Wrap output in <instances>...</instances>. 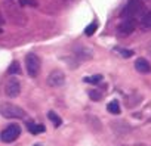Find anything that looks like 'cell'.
I'll return each instance as SVG.
<instances>
[{
    "instance_id": "cell-1",
    "label": "cell",
    "mask_w": 151,
    "mask_h": 146,
    "mask_svg": "<svg viewBox=\"0 0 151 146\" xmlns=\"http://www.w3.org/2000/svg\"><path fill=\"white\" fill-rule=\"evenodd\" d=\"M25 66H27V72L30 77H37L40 72V66H42L40 58L34 53H28L25 56Z\"/></svg>"
},
{
    "instance_id": "cell-2",
    "label": "cell",
    "mask_w": 151,
    "mask_h": 146,
    "mask_svg": "<svg viewBox=\"0 0 151 146\" xmlns=\"http://www.w3.org/2000/svg\"><path fill=\"white\" fill-rule=\"evenodd\" d=\"M19 134H21V127L18 124H11L0 133V140L5 143H11V142H15L19 137Z\"/></svg>"
},
{
    "instance_id": "cell-3",
    "label": "cell",
    "mask_w": 151,
    "mask_h": 146,
    "mask_svg": "<svg viewBox=\"0 0 151 146\" xmlns=\"http://www.w3.org/2000/svg\"><path fill=\"white\" fill-rule=\"evenodd\" d=\"M0 114L5 118H24V115H25L24 109H21L19 106L12 105V103H5L0 106Z\"/></svg>"
},
{
    "instance_id": "cell-4",
    "label": "cell",
    "mask_w": 151,
    "mask_h": 146,
    "mask_svg": "<svg viewBox=\"0 0 151 146\" xmlns=\"http://www.w3.org/2000/svg\"><path fill=\"white\" fill-rule=\"evenodd\" d=\"M142 2L141 0H130V2L123 8V11H122V18H133V16H136L139 12H142Z\"/></svg>"
},
{
    "instance_id": "cell-5",
    "label": "cell",
    "mask_w": 151,
    "mask_h": 146,
    "mask_svg": "<svg viewBox=\"0 0 151 146\" xmlns=\"http://www.w3.org/2000/svg\"><path fill=\"white\" fill-rule=\"evenodd\" d=\"M65 83V75L61 69H53L47 75V84L52 87H59Z\"/></svg>"
},
{
    "instance_id": "cell-6",
    "label": "cell",
    "mask_w": 151,
    "mask_h": 146,
    "mask_svg": "<svg viewBox=\"0 0 151 146\" xmlns=\"http://www.w3.org/2000/svg\"><path fill=\"white\" fill-rule=\"evenodd\" d=\"M135 28H136V21L133 18H124L123 22L119 25V33L122 36H129L135 31Z\"/></svg>"
},
{
    "instance_id": "cell-7",
    "label": "cell",
    "mask_w": 151,
    "mask_h": 146,
    "mask_svg": "<svg viewBox=\"0 0 151 146\" xmlns=\"http://www.w3.org/2000/svg\"><path fill=\"white\" fill-rule=\"evenodd\" d=\"M21 93V86H19V81L17 78H11L8 86H6V95L9 98H17L18 95Z\"/></svg>"
},
{
    "instance_id": "cell-8",
    "label": "cell",
    "mask_w": 151,
    "mask_h": 146,
    "mask_svg": "<svg viewBox=\"0 0 151 146\" xmlns=\"http://www.w3.org/2000/svg\"><path fill=\"white\" fill-rule=\"evenodd\" d=\"M135 68H136L138 72H141V74H150V72H151V63L147 59H144V58L136 59Z\"/></svg>"
},
{
    "instance_id": "cell-9",
    "label": "cell",
    "mask_w": 151,
    "mask_h": 146,
    "mask_svg": "<svg viewBox=\"0 0 151 146\" xmlns=\"http://www.w3.org/2000/svg\"><path fill=\"white\" fill-rule=\"evenodd\" d=\"M74 53H76V56L80 58V59H91L93 56V52L91 49L85 47V46H76L74 47Z\"/></svg>"
},
{
    "instance_id": "cell-10",
    "label": "cell",
    "mask_w": 151,
    "mask_h": 146,
    "mask_svg": "<svg viewBox=\"0 0 151 146\" xmlns=\"http://www.w3.org/2000/svg\"><path fill=\"white\" fill-rule=\"evenodd\" d=\"M141 25L144 28H151V11H147L141 16Z\"/></svg>"
},
{
    "instance_id": "cell-11",
    "label": "cell",
    "mask_w": 151,
    "mask_h": 146,
    "mask_svg": "<svg viewBox=\"0 0 151 146\" xmlns=\"http://www.w3.org/2000/svg\"><path fill=\"white\" fill-rule=\"evenodd\" d=\"M28 131H30V133H33V134H40V133H43V131H45V125L30 122V124H28Z\"/></svg>"
},
{
    "instance_id": "cell-12",
    "label": "cell",
    "mask_w": 151,
    "mask_h": 146,
    "mask_svg": "<svg viewBox=\"0 0 151 146\" xmlns=\"http://www.w3.org/2000/svg\"><path fill=\"white\" fill-rule=\"evenodd\" d=\"M107 109H108V112H110V114H114V115L120 114V105H119V102H117V100L110 102V103L107 105Z\"/></svg>"
},
{
    "instance_id": "cell-13",
    "label": "cell",
    "mask_w": 151,
    "mask_h": 146,
    "mask_svg": "<svg viewBox=\"0 0 151 146\" xmlns=\"http://www.w3.org/2000/svg\"><path fill=\"white\" fill-rule=\"evenodd\" d=\"M9 74L11 75H17V74H21V66H19V62L14 61L9 66Z\"/></svg>"
},
{
    "instance_id": "cell-14",
    "label": "cell",
    "mask_w": 151,
    "mask_h": 146,
    "mask_svg": "<svg viewBox=\"0 0 151 146\" xmlns=\"http://www.w3.org/2000/svg\"><path fill=\"white\" fill-rule=\"evenodd\" d=\"M47 117H49V120L55 124V127H59L61 124H62V120H61V117L59 115H56L53 111H50L49 114H47Z\"/></svg>"
},
{
    "instance_id": "cell-15",
    "label": "cell",
    "mask_w": 151,
    "mask_h": 146,
    "mask_svg": "<svg viewBox=\"0 0 151 146\" xmlns=\"http://www.w3.org/2000/svg\"><path fill=\"white\" fill-rule=\"evenodd\" d=\"M101 80H102V75H99V74L92 75V77H85V81L91 83V84H98V83H101Z\"/></svg>"
},
{
    "instance_id": "cell-16",
    "label": "cell",
    "mask_w": 151,
    "mask_h": 146,
    "mask_svg": "<svg viewBox=\"0 0 151 146\" xmlns=\"http://www.w3.org/2000/svg\"><path fill=\"white\" fill-rule=\"evenodd\" d=\"M96 28H98V22H93V24H91V25H88V27H86L85 34H86V36H92V34L96 31Z\"/></svg>"
},
{
    "instance_id": "cell-17",
    "label": "cell",
    "mask_w": 151,
    "mask_h": 146,
    "mask_svg": "<svg viewBox=\"0 0 151 146\" xmlns=\"http://www.w3.org/2000/svg\"><path fill=\"white\" fill-rule=\"evenodd\" d=\"M89 98H91L92 100H101V99H102V93H101L99 90H91V92H89Z\"/></svg>"
},
{
    "instance_id": "cell-18",
    "label": "cell",
    "mask_w": 151,
    "mask_h": 146,
    "mask_svg": "<svg viewBox=\"0 0 151 146\" xmlns=\"http://www.w3.org/2000/svg\"><path fill=\"white\" fill-rule=\"evenodd\" d=\"M119 52L122 53V56H123V58H130V56L133 55V52H132V50H126V49H119Z\"/></svg>"
},
{
    "instance_id": "cell-19",
    "label": "cell",
    "mask_w": 151,
    "mask_h": 146,
    "mask_svg": "<svg viewBox=\"0 0 151 146\" xmlns=\"http://www.w3.org/2000/svg\"><path fill=\"white\" fill-rule=\"evenodd\" d=\"M21 5H31V6H36L37 2H36V0H21Z\"/></svg>"
},
{
    "instance_id": "cell-20",
    "label": "cell",
    "mask_w": 151,
    "mask_h": 146,
    "mask_svg": "<svg viewBox=\"0 0 151 146\" xmlns=\"http://www.w3.org/2000/svg\"><path fill=\"white\" fill-rule=\"evenodd\" d=\"M34 146H40V145H34Z\"/></svg>"
},
{
    "instance_id": "cell-21",
    "label": "cell",
    "mask_w": 151,
    "mask_h": 146,
    "mask_svg": "<svg viewBox=\"0 0 151 146\" xmlns=\"http://www.w3.org/2000/svg\"><path fill=\"white\" fill-rule=\"evenodd\" d=\"M0 33H2V30H0Z\"/></svg>"
}]
</instances>
